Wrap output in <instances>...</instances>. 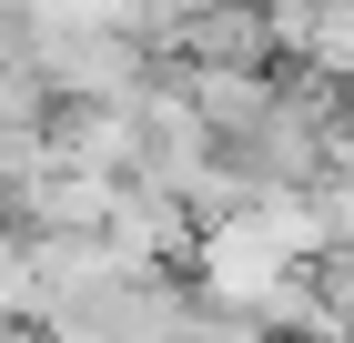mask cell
<instances>
[{
    "label": "cell",
    "instance_id": "cell-1",
    "mask_svg": "<svg viewBox=\"0 0 354 343\" xmlns=\"http://www.w3.org/2000/svg\"><path fill=\"white\" fill-rule=\"evenodd\" d=\"M51 161L61 172H102V182H132L142 172V111L132 101H51Z\"/></svg>",
    "mask_w": 354,
    "mask_h": 343
},
{
    "label": "cell",
    "instance_id": "cell-2",
    "mask_svg": "<svg viewBox=\"0 0 354 343\" xmlns=\"http://www.w3.org/2000/svg\"><path fill=\"white\" fill-rule=\"evenodd\" d=\"M111 242H122L132 263H162V273H192V263H203V222H192V202L162 192V182H122Z\"/></svg>",
    "mask_w": 354,
    "mask_h": 343
},
{
    "label": "cell",
    "instance_id": "cell-3",
    "mask_svg": "<svg viewBox=\"0 0 354 343\" xmlns=\"http://www.w3.org/2000/svg\"><path fill=\"white\" fill-rule=\"evenodd\" d=\"M183 81H192V101H203V121L223 132V152H243L273 111H283V61L273 71H203V61H183Z\"/></svg>",
    "mask_w": 354,
    "mask_h": 343
},
{
    "label": "cell",
    "instance_id": "cell-4",
    "mask_svg": "<svg viewBox=\"0 0 354 343\" xmlns=\"http://www.w3.org/2000/svg\"><path fill=\"white\" fill-rule=\"evenodd\" d=\"M172 61H203V71H273V10L263 0H213V10H203V21L183 30V51Z\"/></svg>",
    "mask_w": 354,
    "mask_h": 343
},
{
    "label": "cell",
    "instance_id": "cell-5",
    "mask_svg": "<svg viewBox=\"0 0 354 343\" xmlns=\"http://www.w3.org/2000/svg\"><path fill=\"white\" fill-rule=\"evenodd\" d=\"M111 202H122V182H102V172H41V182L21 192V233H111Z\"/></svg>",
    "mask_w": 354,
    "mask_h": 343
},
{
    "label": "cell",
    "instance_id": "cell-6",
    "mask_svg": "<svg viewBox=\"0 0 354 343\" xmlns=\"http://www.w3.org/2000/svg\"><path fill=\"white\" fill-rule=\"evenodd\" d=\"M51 172V132L21 121V132H0V222H21V192Z\"/></svg>",
    "mask_w": 354,
    "mask_h": 343
},
{
    "label": "cell",
    "instance_id": "cell-7",
    "mask_svg": "<svg viewBox=\"0 0 354 343\" xmlns=\"http://www.w3.org/2000/svg\"><path fill=\"white\" fill-rule=\"evenodd\" d=\"M304 61L354 91V0H314V41H304Z\"/></svg>",
    "mask_w": 354,
    "mask_h": 343
},
{
    "label": "cell",
    "instance_id": "cell-8",
    "mask_svg": "<svg viewBox=\"0 0 354 343\" xmlns=\"http://www.w3.org/2000/svg\"><path fill=\"white\" fill-rule=\"evenodd\" d=\"M30 313V233L21 222H0V323Z\"/></svg>",
    "mask_w": 354,
    "mask_h": 343
},
{
    "label": "cell",
    "instance_id": "cell-9",
    "mask_svg": "<svg viewBox=\"0 0 354 343\" xmlns=\"http://www.w3.org/2000/svg\"><path fill=\"white\" fill-rule=\"evenodd\" d=\"M314 212H324V253H354V172H334L314 192Z\"/></svg>",
    "mask_w": 354,
    "mask_h": 343
},
{
    "label": "cell",
    "instance_id": "cell-10",
    "mask_svg": "<svg viewBox=\"0 0 354 343\" xmlns=\"http://www.w3.org/2000/svg\"><path fill=\"white\" fill-rule=\"evenodd\" d=\"M314 283H324V303L344 313V333H354V253H314Z\"/></svg>",
    "mask_w": 354,
    "mask_h": 343
},
{
    "label": "cell",
    "instance_id": "cell-11",
    "mask_svg": "<svg viewBox=\"0 0 354 343\" xmlns=\"http://www.w3.org/2000/svg\"><path fill=\"white\" fill-rule=\"evenodd\" d=\"M51 343H122V333H111V323H91V313H61Z\"/></svg>",
    "mask_w": 354,
    "mask_h": 343
},
{
    "label": "cell",
    "instance_id": "cell-12",
    "mask_svg": "<svg viewBox=\"0 0 354 343\" xmlns=\"http://www.w3.org/2000/svg\"><path fill=\"white\" fill-rule=\"evenodd\" d=\"M0 343H51V323H30V313H21V323H0Z\"/></svg>",
    "mask_w": 354,
    "mask_h": 343
}]
</instances>
